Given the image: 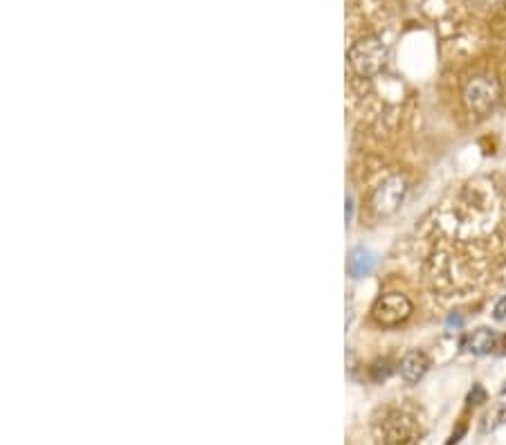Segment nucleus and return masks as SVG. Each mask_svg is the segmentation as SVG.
Wrapping results in <instances>:
<instances>
[{"label":"nucleus","instance_id":"4","mask_svg":"<svg viewBox=\"0 0 506 445\" xmlns=\"http://www.w3.org/2000/svg\"><path fill=\"white\" fill-rule=\"evenodd\" d=\"M372 315L380 326H399L401 322H405L409 315H412V302L401 292L380 295L374 304Z\"/></svg>","mask_w":506,"mask_h":445},{"label":"nucleus","instance_id":"6","mask_svg":"<svg viewBox=\"0 0 506 445\" xmlns=\"http://www.w3.org/2000/svg\"><path fill=\"white\" fill-rule=\"evenodd\" d=\"M374 254L365 250V248H355L351 254H349V259H347V273L353 277V279H360L365 275H369L374 270Z\"/></svg>","mask_w":506,"mask_h":445},{"label":"nucleus","instance_id":"5","mask_svg":"<svg viewBox=\"0 0 506 445\" xmlns=\"http://www.w3.org/2000/svg\"><path fill=\"white\" fill-rule=\"evenodd\" d=\"M428 369H430V360L426 358V353H421V351H407L399 364L401 378L407 385H416L421 378L428 373Z\"/></svg>","mask_w":506,"mask_h":445},{"label":"nucleus","instance_id":"12","mask_svg":"<svg viewBox=\"0 0 506 445\" xmlns=\"http://www.w3.org/2000/svg\"><path fill=\"white\" fill-rule=\"evenodd\" d=\"M468 3L475 7V9H490V7H495L497 5V0H468Z\"/></svg>","mask_w":506,"mask_h":445},{"label":"nucleus","instance_id":"11","mask_svg":"<svg viewBox=\"0 0 506 445\" xmlns=\"http://www.w3.org/2000/svg\"><path fill=\"white\" fill-rule=\"evenodd\" d=\"M493 317H495L497 322H506V297H502V300L495 304V308H493Z\"/></svg>","mask_w":506,"mask_h":445},{"label":"nucleus","instance_id":"9","mask_svg":"<svg viewBox=\"0 0 506 445\" xmlns=\"http://www.w3.org/2000/svg\"><path fill=\"white\" fill-rule=\"evenodd\" d=\"M506 423V407H497L493 414H488L486 416V423H484V432L488 429H495L497 425Z\"/></svg>","mask_w":506,"mask_h":445},{"label":"nucleus","instance_id":"10","mask_svg":"<svg viewBox=\"0 0 506 445\" xmlns=\"http://www.w3.org/2000/svg\"><path fill=\"white\" fill-rule=\"evenodd\" d=\"M468 402L470 405H482L486 402V389L482 385H473L470 394H468Z\"/></svg>","mask_w":506,"mask_h":445},{"label":"nucleus","instance_id":"7","mask_svg":"<svg viewBox=\"0 0 506 445\" xmlns=\"http://www.w3.org/2000/svg\"><path fill=\"white\" fill-rule=\"evenodd\" d=\"M497 344V335L490 329H477L470 337H468V351L475 356H486L495 348Z\"/></svg>","mask_w":506,"mask_h":445},{"label":"nucleus","instance_id":"14","mask_svg":"<svg viewBox=\"0 0 506 445\" xmlns=\"http://www.w3.org/2000/svg\"><path fill=\"white\" fill-rule=\"evenodd\" d=\"M502 394H506V387H504V389H502Z\"/></svg>","mask_w":506,"mask_h":445},{"label":"nucleus","instance_id":"2","mask_svg":"<svg viewBox=\"0 0 506 445\" xmlns=\"http://www.w3.org/2000/svg\"><path fill=\"white\" fill-rule=\"evenodd\" d=\"M502 97L500 81L490 75H475L463 84L461 99L473 115H488Z\"/></svg>","mask_w":506,"mask_h":445},{"label":"nucleus","instance_id":"13","mask_svg":"<svg viewBox=\"0 0 506 445\" xmlns=\"http://www.w3.org/2000/svg\"><path fill=\"white\" fill-rule=\"evenodd\" d=\"M453 326H455V329L461 326V317H459V315H450V317H448V329H453Z\"/></svg>","mask_w":506,"mask_h":445},{"label":"nucleus","instance_id":"3","mask_svg":"<svg viewBox=\"0 0 506 445\" xmlns=\"http://www.w3.org/2000/svg\"><path fill=\"white\" fill-rule=\"evenodd\" d=\"M407 192V182L403 175H389V178L380 180L369 196V207L376 216H389L401 207V202Z\"/></svg>","mask_w":506,"mask_h":445},{"label":"nucleus","instance_id":"8","mask_svg":"<svg viewBox=\"0 0 506 445\" xmlns=\"http://www.w3.org/2000/svg\"><path fill=\"white\" fill-rule=\"evenodd\" d=\"M372 378H374V383H382L385 380V378L392 373V367H389V360H378V362H374L372 364Z\"/></svg>","mask_w":506,"mask_h":445},{"label":"nucleus","instance_id":"1","mask_svg":"<svg viewBox=\"0 0 506 445\" xmlns=\"http://www.w3.org/2000/svg\"><path fill=\"white\" fill-rule=\"evenodd\" d=\"M387 45L382 43V38L378 36H365L349 48V67L353 70L355 77L372 79L376 77L387 63Z\"/></svg>","mask_w":506,"mask_h":445}]
</instances>
